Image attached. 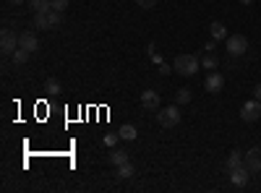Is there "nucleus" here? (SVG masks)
I'll use <instances>...</instances> for the list:
<instances>
[{"label": "nucleus", "instance_id": "4be33fe9", "mask_svg": "<svg viewBox=\"0 0 261 193\" xmlns=\"http://www.w3.org/2000/svg\"><path fill=\"white\" fill-rule=\"evenodd\" d=\"M120 141V133H107L105 136V146H115Z\"/></svg>", "mask_w": 261, "mask_h": 193}, {"label": "nucleus", "instance_id": "412c9836", "mask_svg": "<svg viewBox=\"0 0 261 193\" xmlns=\"http://www.w3.org/2000/svg\"><path fill=\"white\" fill-rule=\"evenodd\" d=\"M175 99H178V104H188L191 102V89H178Z\"/></svg>", "mask_w": 261, "mask_h": 193}, {"label": "nucleus", "instance_id": "5701e85b", "mask_svg": "<svg viewBox=\"0 0 261 193\" xmlns=\"http://www.w3.org/2000/svg\"><path fill=\"white\" fill-rule=\"evenodd\" d=\"M65 8H68V0H53V11H65Z\"/></svg>", "mask_w": 261, "mask_h": 193}, {"label": "nucleus", "instance_id": "9b49d317", "mask_svg": "<svg viewBox=\"0 0 261 193\" xmlns=\"http://www.w3.org/2000/svg\"><path fill=\"white\" fill-rule=\"evenodd\" d=\"M18 47H24L29 52H37L39 50V42H37V37L32 32H24V34H18Z\"/></svg>", "mask_w": 261, "mask_h": 193}, {"label": "nucleus", "instance_id": "1a4fd4ad", "mask_svg": "<svg viewBox=\"0 0 261 193\" xmlns=\"http://www.w3.org/2000/svg\"><path fill=\"white\" fill-rule=\"evenodd\" d=\"M141 107H144V110H149V113L160 110V94H157L154 89H146V92H141Z\"/></svg>", "mask_w": 261, "mask_h": 193}, {"label": "nucleus", "instance_id": "cd10ccee", "mask_svg": "<svg viewBox=\"0 0 261 193\" xmlns=\"http://www.w3.org/2000/svg\"><path fill=\"white\" fill-rule=\"evenodd\" d=\"M241 3H243V6H248V3H253V0H241Z\"/></svg>", "mask_w": 261, "mask_h": 193}, {"label": "nucleus", "instance_id": "aec40b11", "mask_svg": "<svg viewBox=\"0 0 261 193\" xmlns=\"http://www.w3.org/2000/svg\"><path fill=\"white\" fill-rule=\"evenodd\" d=\"M45 92H47V94H53V97H55V94H58V92H60V84H58V81H55V78H47V84H45Z\"/></svg>", "mask_w": 261, "mask_h": 193}, {"label": "nucleus", "instance_id": "a878e982", "mask_svg": "<svg viewBox=\"0 0 261 193\" xmlns=\"http://www.w3.org/2000/svg\"><path fill=\"white\" fill-rule=\"evenodd\" d=\"M253 97H256V99H258V102H261V84H258V87H256V89H253Z\"/></svg>", "mask_w": 261, "mask_h": 193}, {"label": "nucleus", "instance_id": "20e7f679", "mask_svg": "<svg viewBox=\"0 0 261 193\" xmlns=\"http://www.w3.org/2000/svg\"><path fill=\"white\" fill-rule=\"evenodd\" d=\"M225 50H227L230 55H235V58H238V55H246V52H248V39H246L243 34H230Z\"/></svg>", "mask_w": 261, "mask_h": 193}, {"label": "nucleus", "instance_id": "dca6fc26", "mask_svg": "<svg viewBox=\"0 0 261 193\" xmlns=\"http://www.w3.org/2000/svg\"><path fill=\"white\" fill-rule=\"evenodd\" d=\"M29 6L34 8V13H45L53 11V0H29Z\"/></svg>", "mask_w": 261, "mask_h": 193}, {"label": "nucleus", "instance_id": "6ab92c4d", "mask_svg": "<svg viewBox=\"0 0 261 193\" xmlns=\"http://www.w3.org/2000/svg\"><path fill=\"white\" fill-rule=\"evenodd\" d=\"M110 162H113L115 167H120V164H125V162H130V159H128V152H110Z\"/></svg>", "mask_w": 261, "mask_h": 193}, {"label": "nucleus", "instance_id": "bb28decb", "mask_svg": "<svg viewBox=\"0 0 261 193\" xmlns=\"http://www.w3.org/2000/svg\"><path fill=\"white\" fill-rule=\"evenodd\" d=\"M8 3H13V6H18V3H24V0H8Z\"/></svg>", "mask_w": 261, "mask_h": 193}, {"label": "nucleus", "instance_id": "f8f14e48", "mask_svg": "<svg viewBox=\"0 0 261 193\" xmlns=\"http://www.w3.org/2000/svg\"><path fill=\"white\" fill-rule=\"evenodd\" d=\"M209 34L214 42H220V39H227V26L222 24V21H212L209 24Z\"/></svg>", "mask_w": 261, "mask_h": 193}, {"label": "nucleus", "instance_id": "4468645a", "mask_svg": "<svg viewBox=\"0 0 261 193\" xmlns=\"http://www.w3.org/2000/svg\"><path fill=\"white\" fill-rule=\"evenodd\" d=\"M29 50H24V47H16L13 50V55H11V60H13V66H24V63L29 60Z\"/></svg>", "mask_w": 261, "mask_h": 193}, {"label": "nucleus", "instance_id": "6e6552de", "mask_svg": "<svg viewBox=\"0 0 261 193\" xmlns=\"http://www.w3.org/2000/svg\"><path fill=\"white\" fill-rule=\"evenodd\" d=\"M0 47H3L6 55H13V50L18 47V37L11 29H3V34H0Z\"/></svg>", "mask_w": 261, "mask_h": 193}, {"label": "nucleus", "instance_id": "b1692460", "mask_svg": "<svg viewBox=\"0 0 261 193\" xmlns=\"http://www.w3.org/2000/svg\"><path fill=\"white\" fill-rule=\"evenodd\" d=\"M136 3H139L141 8H154V6H157V0H136Z\"/></svg>", "mask_w": 261, "mask_h": 193}, {"label": "nucleus", "instance_id": "f03ea898", "mask_svg": "<svg viewBox=\"0 0 261 193\" xmlns=\"http://www.w3.org/2000/svg\"><path fill=\"white\" fill-rule=\"evenodd\" d=\"M180 118H183V113H180L178 104H170V107H165L162 113H157V123L162 128H175L180 123Z\"/></svg>", "mask_w": 261, "mask_h": 193}, {"label": "nucleus", "instance_id": "0eeeda50", "mask_svg": "<svg viewBox=\"0 0 261 193\" xmlns=\"http://www.w3.org/2000/svg\"><path fill=\"white\" fill-rule=\"evenodd\" d=\"M243 162H246V167L251 170V173H261V146L248 149L246 157H243Z\"/></svg>", "mask_w": 261, "mask_h": 193}, {"label": "nucleus", "instance_id": "39448f33", "mask_svg": "<svg viewBox=\"0 0 261 193\" xmlns=\"http://www.w3.org/2000/svg\"><path fill=\"white\" fill-rule=\"evenodd\" d=\"M241 118L246 120V123H256L258 118H261V102L253 97V99H248L243 107H241Z\"/></svg>", "mask_w": 261, "mask_h": 193}, {"label": "nucleus", "instance_id": "f3484780", "mask_svg": "<svg viewBox=\"0 0 261 193\" xmlns=\"http://www.w3.org/2000/svg\"><path fill=\"white\" fill-rule=\"evenodd\" d=\"M201 66H204L206 71H214L217 66H220V60H217V55H214V52H206V55L201 58Z\"/></svg>", "mask_w": 261, "mask_h": 193}, {"label": "nucleus", "instance_id": "ddd939ff", "mask_svg": "<svg viewBox=\"0 0 261 193\" xmlns=\"http://www.w3.org/2000/svg\"><path fill=\"white\" fill-rule=\"evenodd\" d=\"M241 164H246V162H243V152H230V157H227V162H225L227 173H230L232 167H241Z\"/></svg>", "mask_w": 261, "mask_h": 193}, {"label": "nucleus", "instance_id": "7ed1b4c3", "mask_svg": "<svg viewBox=\"0 0 261 193\" xmlns=\"http://www.w3.org/2000/svg\"><path fill=\"white\" fill-rule=\"evenodd\" d=\"M34 26H37V29H58V26H60V11L34 13Z\"/></svg>", "mask_w": 261, "mask_h": 193}, {"label": "nucleus", "instance_id": "9d476101", "mask_svg": "<svg viewBox=\"0 0 261 193\" xmlns=\"http://www.w3.org/2000/svg\"><path fill=\"white\" fill-rule=\"evenodd\" d=\"M248 173H251V170H248L246 164H241V167H232L227 175H230V180H232L235 185H246V183H248Z\"/></svg>", "mask_w": 261, "mask_h": 193}, {"label": "nucleus", "instance_id": "393cba45", "mask_svg": "<svg viewBox=\"0 0 261 193\" xmlns=\"http://www.w3.org/2000/svg\"><path fill=\"white\" fill-rule=\"evenodd\" d=\"M172 71H175V68H170V66H165V63H160V73H162V76H167V73H172Z\"/></svg>", "mask_w": 261, "mask_h": 193}, {"label": "nucleus", "instance_id": "f257e3e1", "mask_svg": "<svg viewBox=\"0 0 261 193\" xmlns=\"http://www.w3.org/2000/svg\"><path fill=\"white\" fill-rule=\"evenodd\" d=\"M172 68H175V73H180V76H196L199 68H201V60L196 55H178L175 63H172Z\"/></svg>", "mask_w": 261, "mask_h": 193}, {"label": "nucleus", "instance_id": "a211bd4d", "mask_svg": "<svg viewBox=\"0 0 261 193\" xmlns=\"http://www.w3.org/2000/svg\"><path fill=\"white\" fill-rule=\"evenodd\" d=\"M115 175H118V178H134V175H136V167L130 164V162H125V164L118 167V173H115Z\"/></svg>", "mask_w": 261, "mask_h": 193}, {"label": "nucleus", "instance_id": "2eb2a0df", "mask_svg": "<svg viewBox=\"0 0 261 193\" xmlns=\"http://www.w3.org/2000/svg\"><path fill=\"white\" fill-rule=\"evenodd\" d=\"M118 133H120V139H123V141H134V139L139 136V131H136V128L130 125V123L120 125V131H118Z\"/></svg>", "mask_w": 261, "mask_h": 193}, {"label": "nucleus", "instance_id": "423d86ee", "mask_svg": "<svg viewBox=\"0 0 261 193\" xmlns=\"http://www.w3.org/2000/svg\"><path fill=\"white\" fill-rule=\"evenodd\" d=\"M204 89H206L209 94H220V92L225 89V76L217 73V71H212V73L206 76V81H204Z\"/></svg>", "mask_w": 261, "mask_h": 193}]
</instances>
